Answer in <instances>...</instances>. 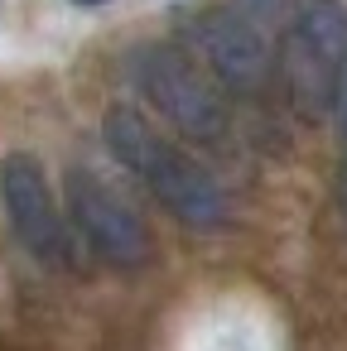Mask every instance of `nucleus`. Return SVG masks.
<instances>
[{
  "label": "nucleus",
  "instance_id": "nucleus-8",
  "mask_svg": "<svg viewBox=\"0 0 347 351\" xmlns=\"http://www.w3.org/2000/svg\"><path fill=\"white\" fill-rule=\"evenodd\" d=\"M78 5H107V0H78Z\"/></svg>",
  "mask_w": 347,
  "mask_h": 351
},
{
  "label": "nucleus",
  "instance_id": "nucleus-1",
  "mask_svg": "<svg viewBox=\"0 0 347 351\" xmlns=\"http://www.w3.org/2000/svg\"><path fill=\"white\" fill-rule=\"evenodd\" d=\"M102 135H107V149H111L131 173H140V178L155 188V197H159L183 226L212 231V226L227 221V202H222L217 183H212L193 159H183L179 149H169L135 111H126V106L107 111Z\"/></svg>",
  "mask_w": 347,
  "mask_h": 351
},
{
  "label": "nucleus",
  "instance_id": "nucleus-3",
  "mask_svg": "<svg viewBox=\"0 0 347 351\" xmlns=\"http://www.w3.org/2000/svg\"><path fill=\"white\" fill-rule=\"evenodd\" d=\"M140 82L150 92V101L188 135V140H217L227 130V106L222 92L212 87V77L174 44H159L145 53L140 63Z\"/></svg>",
  "mask_w": 347,
  "mask_h": 351
},
{
  "label": "nucleus",
  "instance_id": "nucleus-4",
  "mask_svg": "<svg viewBox=\"0 0 347 351\" xmlns=\"http://www.w3.org/2000/svg\"><path fill=\"white\" fill-rule=\"evenodd\" d=\"M68 202H73V221L87 236V245L111 260V265H140L150 255V236L140 226V217L92 173L73 169L68 173Z\"/></svg>",
  "mask_w": 347,
  "mask_h": 351
},
{
  "label": "nucleus",
  "instance_id": "nucleus-5",
  "mask_svg": "<svg viewBox=\"0 0 347 351\" xmlns=\"http://www.w3.org/2000/svg\"><path fill=\"white\" fill-rule=\"evenodd\" d=\"M0 202L15 221V236L39 260H63V221H58L49 178L30 154H10L0 164Z\"/></svg>",
  "mask_w": 347,
  "mask_h": 351
},
{
  "label": "nucleus",
  "instance_id": "nucleus-2",
  "mask_svg": "<svg viewBox=\"0 0 347 351\" xmlns=\"http://www.w3.org/2000/svg\"><path fill=\"white\" fill-rule=\"evenodd\" d=\"M347 58V10L337 0H294L284 20V87L304 116H323Z\"/></svg>",
  "mask_w": 347,
  "mask_h": 351
},
{
  "label": "nucleus",
  "instance_id": "nucleus-7",
  "mask_svg": "<svg viewBox=\"0 0 347 351\" xmlns=\"http://www.w3.org/2000/svg\"><path fill=\"white\" fill-rule=\"evenodd\" d=\"M328 111L337 116V130H342V140H347V58H342V68H337V77H333V101H328Z\"/></svg>",
  "mask_w": 347,
  "mask_h": 351
},
{
  "label": "nucleus",
  "instance_id": "nucleus-6",
  "mask_svg": "<svg viewBox=\"0 0 347 351\" xmlns=\"http://www.w3.org/2000/svg\"><path fill=\"white\" fill-rule=\"evenodd\" d=\"M193 34H198V44L208 53L212 73L227 87H236V92H260L265 87V77H270V49H265L260 29L246 15H236V10H208V15H198Z\"/></svg>",
  "mask_w": 347,
  "mask_h": 351
}]
</instances>
